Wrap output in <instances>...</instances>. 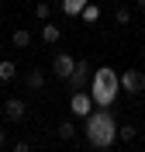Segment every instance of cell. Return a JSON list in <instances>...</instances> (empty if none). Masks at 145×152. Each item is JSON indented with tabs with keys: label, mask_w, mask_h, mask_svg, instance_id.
Instances as JSON below:
<instances>
[{
	"label": "cell",
	"mask_w": 145,
	"mask_h": 152,
	"mask_svg": "<svg viewBox=\"0 0 145 152\" xmlns=\"http://www.w3.org/2000/svg\"><path fill=\"white\" fill-rule=\"evenodd\" d=\"M117 138V121L111 107H93V114L87 118V142L93 149H111Z\"/></svg>",
	"instance_id": "obj_1"
},
{
	"label": "cell",
	"mask_w": 145,
	"mask_h": 152,
	"mask_svg": "<svg viewBox=\"0 0 145 152\" xmlns=\"http://www.w3.org/2000/svg\"><path fill=\"white\" fill-rule=\"evenodd\" d=\"M117 90H121V80H117V73L111 66L93 69V76H90V97H93L97 107H114Z\"/></svg>",
	"instance_id": "obj_2"
},
{
	"label": "cell",
	"mask_w": 145,
	"mask_h": 152,
	"mask_svg": "<svg viewBox=\"0 0 145 152\" xmlns=\"http://www.w3.org/2000/svg\"><path fill=\"white\" fill-rule=\"evenodd\" d=\"M93 97L87 94V90H73V97H69V111L76 114V118H90L93 114Z\"/></svg>",
	"instance_id": "obj_3"
},
{
	"label": "cell",
	"mask_w": 145,
	"mask_h": 152,
	"mask_svg": "<svg viewBox=\"0 0 145 152\" xmlns=\"http://www.w3.org/2000/svg\"><path fill=\"white\" fill-rule=\"evenodd\" d=\"M117 80H121V90H128L131 97L145 90V73H138V69H125V73H117Z\"/></svg>",
	"instance_id": "obj_4"
},
{
	"label": "cell",
	"mask_w": 145,
	"mask_h": 152,
	"mask_svg": "<svg viewBox=\"0 0 145 152\" xmlns=\"http://www.w3.org/2000/svg\"><path fill=\"white\" fill-rule=\"evenodd\" d=\"M90 76H93L90 62H79L76 59V66H73V73H69V86H73V90H83V86L90 83Z\"/></svg>",
	"instance_id": "obj_5"
},
{
	"label": "cell",
	"mask_w": 145,
	"mask_h": 152,
	"mask_svg": "<svg viewBox=\"0 0 145 152\" xmlns=\"http://www.w3.org/2000/svg\"><path fill=\"white\" fill-rule=\"evenodd\" d=\"M73 66H76V59L69 56V52H59V56L52 59V73H55L59 80H69V73H73Z\"/></svg>",
	"instance_id": "obj_6"
},
{
	"label": "cell",
	"mask_w": 145,
	"mask_h": 152,
	"mask_svg": "<svg viewBox=\"0 0 145 152\" xmlns=\"http://www.w3.org/2000/svg\"><path fill=\"white\" fill-rule=\"evenodd\" d=\"M4 114H7L10 121H24V114H28V104H24L21 97H10L7 104H4Z\"/></svg>",
	"instance_id": "obj_7"
},
{
	"label": "cell",
	"mask_w": 145,
	"mask_h": 152,
	"mask_svg": "<svg viewBox=\"0 0 145 152\" xmlns=\"http://www.w3.org/2000/svg\"><path fill=\"white\" fill-rule=\"evenodd\" d=\"M87 4H90V0H62V14H66V18H76Z\"/></svg>",
	"instance_id": "obj_8"
},
{
	"label": "cell",
	"mask_w": 145,
	"mask_h": 152,
	"mask_svg": "<svg viewBox=\"0 0 145 152\" xmlns=\"http://www.w3.org/2000/svg\"><path fill=\"white\" fill-rule=\"evenodd\" d=\"M14 76H17V62H10V59H4V62H0V83H10Z\"/></svg>",
	"instance_id": "obj_9"
},
{
	"label": "cell",
	"mask_w": 145,
	"mask_h": 152,
	"mask_svg": "<svg viewBox=\"0 0 145 152\" xmlns=\"http://www.w3.org/2000/svg\"><path fill=\"white\" fill-rule=\"evenodd\" d=\"M59 38H62V31H59L55 24H48V21H45V28H42V42H45V45H55Z\"/></svg>",
	"instance_id": "obj_10"
},
{
	"label": "cell",
	"mask_w": 145,
	"mask_h": 152,
	"mask_svg": "<svg viewBox=\"0 0 145 152\" xmlns=\"http://www.w3.org/2000/svg\"><path fill=\"white\" fill-rule=\"evenodd\" d=\"M24 83H28L31 90H42V86H45V76H42V69H28V76H24Z\"/></svg>",
	"instance_id": "obj_11"
},
{
	"label": "cell",
	"mask_w": 145,
	"mask_h": 152,
	"mask_svg": "<svg viewBox=\"0 0 145 152\" xmlns=\"http://www.w3.org/2000/svg\"><path fill=\"white\" fill-rule=\"evenodd\" d=\"M79 18L87 21V24H97V21H100V7H93V4H87V7L79 10Z\"/></svg>",
	"instance_id": "obj_12"
},
{
	"label": "cell",
	"mask_w": 145,
	"mask_h": 152,
	"mask_svg": "<svg viewBox=\"0 0 145 152\" xmlns=\"http://www.w3.org/2000/svg\"><path fill=\"white\" fill-rule=\"evenodd\" d=\"M10 42H14V45H17V48H24V45H31V31H24V28H17V31H14V35H10Z\"/></svg>",
	"instance_id": "obj_13"
},
{
	"label": "cell",
	"mask_w": 145,
	"mask_h": 152,
	"mask_svg": "<svg viewBox=\"0 0 145 152\" xmlns=\"http://www.w3.org/2000/svg\"><path fill=\"white\" fill-rule=\"evenodd\" d=\"M73 135H76V128H73V121H62V124H59V138H62V142H69Z\"/></svg>",
	"instance_id": "obj_14"
},
{
	"label": "cell",
	"mask_w": 145,
	"mask_h": 152,
	"mask_svg": "<svg viewBox=\"0 0 145 152\" xmlns=\"http://www.w3.org/2000/svg\"><path fill=\"white\" fill-rule=\"evenodd\" d=\"M117 135H121L125 142H131V138L138 135V128H135V124H121V128H117Z\"/></svg>",
	"instance_id": "obj_15"
},
{
	"label": "cell",
	"mask_w": 145,
	"mask_h": 152,
	"mask_svg": "<svg viewBox=\"0 0 145 152\" xmlns=\"http://www.w3.org/2000/svg\"><path fill=\"white\" fill-rule=\"evenodd\" d=\"M114 21H117V24H128V21H131V10H128V7H117L114 10Z\"/></svg>",
	"instance_id": "obj_16"
},
{
	"label": "cell",
	"mask_w": 145,
	"mask_h": 152,
	"mask_svg": "<svg viewBox=\"0 0 145 152\" xmlns=\"http://www.w3.org/2000/svg\"><path fill=\"white\" fill-rule=\"evenodd\" d=\"M48 14H52L48 4H38V7H35V18H38V21H48Z\"/></svg>",
	"instance_id": "obj_17"
},
{
	"label": "cell",
	"mask_w": 145,
	"mask_h": 152,
	"mask_svg": "<svg viewBox=\"0 0 145 152\" xmlns=\"http://www.w3.org/2000/svg\"><path fill=\"white\" fill-rule=\"evenodd\" d=\"M14 152H31V145H28V142H17V145H14Z\"/></svg>",
	"instance_id": "obj_18"
},
{
	"label": "cell",
	"mask_w": 145,
	"mask_h": 152,
	"mask_svg": "<svg viewBox=\"0 0 145 152\" xmlns=\"http://www.w3.org/2000/svg\"><path fill=\"white\" fill-rule=\"evenodd\" d=\"M4 142H7V132H4V128H0V149H4Z\"/></svg>",
	"instance_id": "obj_19"
},
{
	"label": "cell",
	"mask_w": 145,
	"mask_h": 152,
	"mask_svg": "<svg viewBox=\"0 0 145 152\" xmlns=\"http://www.w3.org/2000/svg\"><path fill=\"white\" fill-rule=\"evenodd\" d=\"M135 4H138V7H145V0H135Z\"/></svg>",
	"instance_id": "obj_20"
}]
</instances>
